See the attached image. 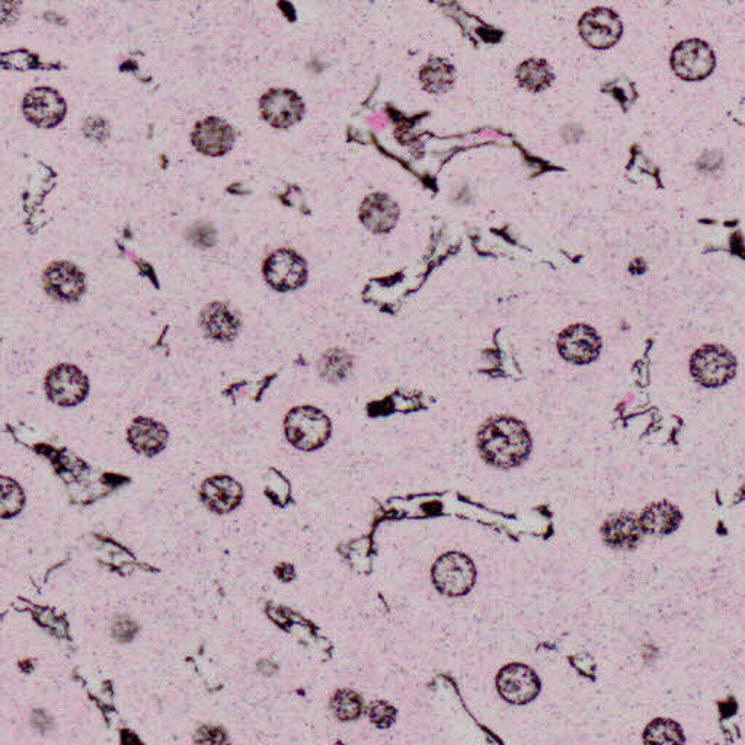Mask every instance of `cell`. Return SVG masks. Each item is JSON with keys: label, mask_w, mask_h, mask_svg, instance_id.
I'll return each instance as SVG.
<instances>
[{"label": "cell", "mask_w": 745, "mask_h": 745, "mask_svg": "<svg viewBox=\"0 0 745 745\" xmlns=\"http://www.w3.org/2000/svg\"><path fill=\"white\" fill-rule=\"evenodd\" d=\"M2 66L3 69H15L19 72H22V70L47 69V66L40 62V57L27 49L3 53Z\"/></svg>", "instance_id": "obj_27"}, {"label": "cell", "mask_w": 745, "mask_h": 745, "mask_svg": "<svg viewBox=\"0 0 745 745\" xmlns=\"http://www.w3.org/2000/svg\"><path fill=\"white\" fill-rule=\"evenodd\" d=\"M353 369V357L342 348H331L321 357L318 364L322 380L328 383H340L347 379Z\"/></svg>", "instance_id": "obj_22"}, {"label": "cell", "mask_w": 745, "mask_h": 745, "mask_svg": "<svg viewBox=\"0 0 745 745\" xmlns=\"http://www.w3.org/2000/svg\"><path fill=\"white\" fill-rule=\"evenodd\" d=\"M33 721H34V727L37 729H40V731H46V729H49L51 725L49 716H47L46 713L41 712V711L34 713Z\"/></svg>", "instance_id": "obj_34"}, {"label": "cell", "mask_w": 745, "mask_h": 745, "mask_svg": "<svg viewBox=\"0 0 745 745\" xmlns=\"http://www.w3.org/2000/svg\"><path fill=\"white\" fill-rule=\"evenodd\" d=\"M200 325L211 340L230 342L238 335L241 321L226 303L213 302L201 312Z\"/></svg>", "instance_id": "obj_18"}, {"label": "cell", "mask_w": 745, "mask_h": 745, "mask_svg": "<svg viewBox=\"0 0 745 745\" xmlns=\"http://www.w3.org/2000/svg\"><path fill=\"white\" fill-rule=\"evenodd\" d=\"M262 120L274 129L286 130L305 115V102L292 89H270L260 99Z\"/></svg>", "instance_id": "obj_8"}, {"label": "cell", "mask_w": 745, "mask_h": 745, "mask_svg": "<svg viewBox=\"0 0 745 745\" xmlns=\"http://www.w3.org/2000/svg\"><path fill=\"white\" fill-rule=\"evenodd\" d=\"M433 581L437 590L446 596H465L475 585V565L472 559L463 553H446L434 564Z\"/></svg>", "instance_id": "obj_4"}, {"label": "cell", "mask_w": 745, "mask_h": 745, "mask_svg": "<svg viewBox=\"0 0 745 745\" xmlns=\"http://www.w3.org/2000/svg\"><path fill=\"white\" fill-rule=\"evenodd\" d=\"M168 437V430L162 422L147 417L134 418L127 431V440L134 452L147 457L163 452Z\"/></svg>", "instance_id": "obj_17"}, {"label": "cell", "mask_w": 745, "mask_h": 745, "mask_svg": "<svg viewBox=\"0 0 745 745\" xmlns=\"http://www.w3.org/2000/svg\"><path fill=\"white\" fill-rule=\"evenodd\" d=\"M2 485V501H0V513L3 519L17 516L25 505V494L21 486L14 479L3 476L0 479Z\"/></svg>", "instance_id": "obj_26"}, {"label": "cell", "mask_w": 745, "mask_h": 745, "mask_svg": "<svg viewBox=\"0 0 745 745\" xmlns=\"http://www.w3.org/2000/svg\"><path fill=\"white\" fill-rule=\"evenodd\" d=\"M399 206L389 195L376 193L364 198L360 207V220L370 232L383 235L396 226Z\"/></svg>", "instance_id": "obj_16"}, {"label": "cell", "mask_w": 745, "mask_h": 745, "mask_svg": "<svg viewBox=\"0 0 745 745\" xmlns=\"http://www.w3.org/2000/svg\"><path fill=\"white\" fill-rule=\"evenodd\" d=\"M485 462L497 468H516L529 457L532 438L523 422L511 417L492 418L478 434Z\"/></svg>", "instance_id": "obj_1"}, {"label": "cell", "mask_w": 745, "mask_h": 745, "mask_svg": "<svg viewBox=\"0 0 745 745\" xmlns=\"http://www.w3.org/2000/svg\"><path fill=\"white\" fill-rule=\"evenodd\" d=\"M520 85L532 92H540L548 88L553 81V73L548 62L542 59H529L521 63L517 70Z\"/></svg>", "instance_id": "obj_23"}, {"label": "cell", "mask_w": 745, "mask_h": 745, "mask_svg": "<svg viewBox=\"0 0 745 745\" xmlns=\"http://www.w3.org/2000/svg\"><path fill=\"white\" fill-rule=\"evenodd\" d=\"M83 134L95 142H105L110 136V124L102 117H89L83 123Z\"/></svg>", "instance_id": "obj_29"}, {"label": "cell", "mask_w": 745, "mask_h": 745, "mask_svg": "<svg viewBox=\"0 0 745 745\" xmlns=\"http://www.w3.org/2000/svg\"><path fill=\"white\" fill-rule=\"evenodd\" d=\"M236 133L227 121L219 117H207L195 124L191 143L201 155L220 158L232 150Z\"/></svg>", "instance_id": "obj_11"}, {"label": "cell", "mask_w": 745, "mask_h": 745, "mask_svg": "<svg viewBox=\"0 0 745 745\" xmlns=\"http://www.w3.org/2000/svg\"><path fill=\"white\" fill-rule=\"evenodd\" d=\"M47 398L53 404L72 408L82 404L89 395L88 376L79 367L73 364L62 363L53 367L46 376L44 382Z\"/></svg>", "instance_id": "obj_5"}, {"label": "cell", "mask_w": 745, "mask_h": 745, "mask_svg": "<svg viewBox=\"0 0 745 745\" xmlns=\"http://www.w3.org/2000/svg\"><path fill=\"white\" fill-rule=\"evenodd\" d=\"M580 33L594 49H609L622 34V22L610 9H593L581 18Z\"/></svg>", "instance_id": "obj_13"}, {"label": "cell", "mask_w": 745, "mask_h": 745, "mask_svg": "<svg viewBox=\"0 0 745 745\" xmlns=\"http://www.w3.org/2000/svg\"><path fill=\"white\" fill-rule=\"evenodd\" d=\"M43 284L49 296L65 303L78 302L86 290L85 274L69 261L51 262L44 270Z\"/></svg>", "instance_id": "obj_9"}, {"label": "cell", "mask_w": 745, "mask_h": 745, "mask_svg": "<svg viewBox=\"0 0 745 745\" xmlns=\"http://www.w3.org/2000/svg\"><path fill=\"white\" fill-rule=\"evenodd\" d=\"M558 348L565 360L575 364H587L599 356L600 338L590 326H569L559 335Z\"/></svg>", "instance_id": "obj_14"}, {"label": "cell", "mask_w": 745, "mask_h": 745, "mask_svg": "<svg viewBox=\"0 0 745 745\" xmlns=\"http://www.w3.org/2000/svg\"><path fill=\"white\" fill-rule=\"evenodd\" d=\"M644 740L647 744H684V735L676 722L657 719L648 725Z\"/></svg>", "instance_id": "obj_25"}, {"label": "cell", "mask_w": 745, "mask_h": 745, "mask_svg": "<svg viewBox=\"0 0 745 745\" xmlns=\"http://www.w3.org/2000/svg\"><path fill=\"white\" fill-rule=\"evenodd\" d=\"M737 363L727 348L719 345H706L693 354L690 370L700 385L718 388L734 377Z\"/></svg>", "instance_id": "obj_6"}, {"label": "cell", "mask_w": 745, "mask_h": 745, "mask_svg": "<svg viewBox=\"0 0 745 745\" xmlns=\"http://www.w3.org/2000/svg\"><path fill=\"white\" fill-rule=\"evenodd\" d=\"M195 740L198 743H225L226 738L222 729L204 727L197 732V738Z\"/></svg>", "instance_id": "obj_32"}, {"label": "cell", "mask_w": 745, "mask_h": 745, "mask_svg": "<svg viewBox=\"0 0 745 745\" xmlns=\"http://www.w3.org/2000/svg\"><path fill=\"white\" fill-rule=\"evenodd\" d=\"M284 430L296 449L313 452L321 449L331 436V421L315 406H296L287 414Z\"/></svg>", "instance_id": "obj_2"}, {"label": "cell", "mask_w": 745, "mask_h": 745, "mask_svg": "<svg viewBox=\"0 0 745 745\" xmlns=\"http://www.w3.org/2000/svg\"><path fill=\"white\" fill-rule=\"evenodd\" d=\"M331 711L342 722L354 721L364 711L363 700L353 690H340L332 697Z\"/></svg>", "instance_id": "obj_24"}, {"label": "cell", "mask_w": 745, "mask_h": 745, "mask_svg": "<svg viewBox=\"0 0 745 745\" xmlns=\"http://www.w3.org/2000/svg\"><path fill=\"white\" fill-rule=\"evenodd\" d=\"M136 633V625L129 617H120L114 625V636L121 642H129Z\"/></svg>", "instance_id": "obj_31"}, {"label": "cell", "mask_w": 745, "mask_h": 745, "mask_svg": "<svg viewBox=\"0 0 745 745\" xmlns=\"http://www.w3.org/2000/svg\"><path fill=\"white\" fill-rule=\"evenodd\" d=\"M671 65L680 78L700 81L711 75L715 67V56L711 47L703 41L687 40L674 49Z\"/></svg>", "instance_id": "obj_10"}, {"label": "cell", "mask_w": 745, "mask_h": 745, "mask_svg": "<svg viewBox=\"0 0 745 745\" xmlns=\"http://www.w3.org/2000/svg\"><path fill=\"white\" fill-rule=\"evenodd\" d=\"M200 497L203 504L216 514H227L242 503L241 484L227 475L211 476L201 485Z\"/></svg>", "instance_id": "obj_15"}, {"label": "cell", "mask_w": 745, "mask_h": 745, "mask_svg": "<svg viewBox=\"0 0 745 745\" xmlns=\"http://www.w3.org/2000/svg\"><path fill=\"white\" fill-rule=\"evenodd\" d=\"M641 526L644 532L652 535H668L680 526L681 514L679 508L670 503L649 505L642 514Z\"/></svg>", "instance_id": "obj_20"}, {"label": "cell", "mask_w": 745, "mask_h": 745, "mask_svg": "<svg viewBox=\"0 0 745 745\" xmlns=\"http://www.w3.org/2000/svg\"><path fill=\"white\" fill-rule=\"evenodd\" d=\"M498 692L507 702L524 705L532 702L540 692L539 677L524 664H510L498 674Z\"/></svg>", "instance_id": "obj_12"}, {"label": "cell", "mask_w": 745, "mask_h": 745, "mask_svg": "<svg viewBox=\"0 0 745 745\" xmlns=\"http://www.w3.org/2000/svg\"><path fill=\"white\" fill-rule=\"evenodd\" d=\"M601 535H603L604 542L612 548L628 551V549L636 548V545L641 542L644 529H642L641 521L635 516L619 514V516L610 517L604 523Z\"/></svg>", "instance_id": "obj_19"}, {"label": "cell", "mask_w": 745, "mask_h": 745, "mask_svg": "<svg viewBox=\"0 0 745 745\" xmlns=\"http://www.w3.org/2000/svg\"><path fill=\"white\" fill-rule=\"evenodd\" d=\"M369 716L376 727L389 728L390 725L395 722L396 711L393 706L389 705V703L377 700V702H373L372 705H370Z\"/></svg>", "instance_id": "obj_28"}, {"label": "cell", "mask_w": 745, "mask_h": 745, "mask_svg": "<svg viewBox=\"0 0 745 745\" xmlns=\"http://www.w3.org/2000/svg\"><path fill=\"white\" fill-rule=\"evenodd\" d=\"M22 113L38 129H54L65 120L67 104L56 89L38 86L25 95Z\"/></svg>", "instance_id": "obj_7"}, {"label": "cell", "mask_w": 745, "mask_h": 745, "mask_svg": "<svg viewBox=\"0 0 745 745\" xmlns=\"http://www.w3.org/2000/svg\"><path fill=\"white\" fill-rule=\"evenodd\" d=\"M572 663L575 664L574 667L577 668V670L580 671L581 674H584V676H594V671H596V664H594V660L590 657V655H577V657L572 658Z\"/></svg>", "instance_id": "obj_33"}, {"label": "cell", "mask_w": 745, "mask_h": 745, "mask_svg": "<svg viewBox=\"0 0 745 745\" xmlns=\"http://www.w3.org/2000/svg\"><path fill=\"white\" fill-rule=\"evenodd\" d=\"M456 78L454 67L447 60L433 57L420 70V81L430 94H444L449 91Z\"/></svg>", "instance_id": "obj_21"}, {"label": "cell", "mask_w": 745, "mask_h": 745, "mask_svg": "<svg viewBox=\"0 0 745 745\" xmlns=\"http://www.w3.org/2000/svg\"><path fill=\"white\" fill-rule=\"evenodd\" d=\"M262 274L268 286L276 292H294L305 286L308 264L293 249H277L264 261Z\"/></svg>", "instance_id": "obj_3"}, {"label": "cell", "mask_w": 745, "mask_h": 745, "mask_svg": "<svg viewBox=\"0 0 745 745\" xmlns=\"http://www.w3.org/2000/svg\"><path fill=\"white\" fill-rule=\"evenodd\" d=\"M190 241L194 243V246L210 248L216 242V233L209 225H195L190 230Z\"/></svg>", "instance_id": "obj_30"}]
</instances>
